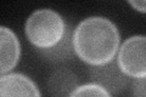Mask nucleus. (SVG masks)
Wrapping results in <instances>:
<instances>
[{"label":"nucleus","instance_id":"f03ea898","mask_svg":"<svg viewBox=\"0 0 146 97\" xmlns=\"http://www.w3.org/2000/svg\"><path fill=\"white\" fill-rule=\"evenodd\" d=\"M65 22L56 11L39 9L28 17L25 30L28 40L39 49H50L57 45L65 34Z\"/></svg>","mask_w":146,"mask_h":97},{"label":"nucleus","instance_id":"423d86ee","mask_svg":"<svg viewBox=\"0 0 146 97\" xmlns=\"http://www.w3.org/2000/svg\"><path fill=\"white\" fill-rule=\"evenodd\" d=\"M77 86V77L66 69L56 72L50 79V90L56 97L70 96Z\"/></svg>","mask_w":146,"mask_h":97},{"label":"nucleus","instance_id":"20e7f679","mask_svg":"<svg viewBox=\"0 0 146 97\" xmlns=\"http://www.w3.org/2000/svg\"><path fill=\"white\" fill-rule=\"evenodd\" d=\"M0 97H42L35 82L21 73L0 77Z\"/></svg>","mask_w":146,"mask_h":97},{"label":"nucleus","instance_id":"0eeeda50","mask_svg":"<svg viewBox=\"0 0 146 97\" xmlns=\"http://www.w3.org/2000/svg\"><path fill=\"white\" fill-rule=\"evenodd\" d=\"M70 97H112L110 91H107L101 85L96 82L77 86L72 91Z\"/></svg>","mask_w":146,"mask_h":97},{"label":"nucleus","instance_id":"7ed1b4c3","mask_svg":"<svg viewBox=\"0 0 146 97\" xmlns=\"http://www.w3.org/2000/svg\"><path fill=\"white\" fill-rule=\"evenodd\" d=\"M146 38L134 35L122 44L118 53V67L121 72L131 78L146 75Z\"/></svg>","mask_w":146,"mask_h":97},{"label":"nucleus","instance_id":"39448f33","mask_svg":"<svg viewBox=\"0 0 146 97\" xmlns=\"http://www.w3.org/2000/svg\"><path fill=\"white\" fill-rule=\"evenodd\" d=\"M21 56V45L16 34L6 27L0 26V74L16 67Z\"/></svg>","mask_w":146,"mask_h":97},{"label":"nucleus","instance_id":"f257e3e1","mask_svg":"<svg viewBox=\"0 0 146 97\" xmlns=\"http://www.w3.org/2000/svg\"><path fill=\"white\" fill-rule=\"evenodd\" d=\"M72 43L82 61L99 67L113 61L119 45V32L108 18L93 16L77 26Z\"/></svg>","mask_w":146,"mask_h":97},{"label":"nucleus","instance_id":"1a4fd4ad","mask_svg":"<svg viewBox=\"0 0 146 97\" xmlns=\"http://www.w3.org/2000/svg\"><path fill=\"white\" fill-rule=\"evenodd\" d=\"M129 4L131 6H133L134 9H136L138 11H140V12H145L146 10H145V1L144 0H141V1H129Z\"/></svg>","mask_w":146,"mask_h":97},{"label":"nucleus","instance_id":"6e6552de","mask_svg":"<svg viewBox=\"0 0 146 97\" xmlns=\"http://www.w3.org/2000/svg\"><path fill=\"white\" fill-rule=\"evenodd\" d=\"M134 97H145V78H139L135 81Z\"/></svg>","mask_w":146,"mask_h":97}]
</instances>
